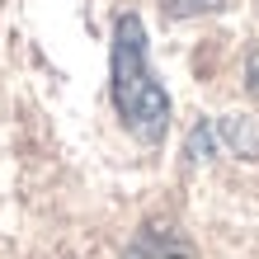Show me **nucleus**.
Instances as JSON below:
<instances>
[{
	"mask_svg": "<svg viewBox=\"0 0 259 259\" xmlns=\"http://www.w3.org/2000/svg\"><path fill=\"white\" fill-rule=\"evenodd\" d=\"M245 90H250V95L259 99V48L245 57Z\"/></svg>",
	"mask_w": 259,
	"mask_h": 259,
	"instance_id": "obj_6",
	"label": "nucleus"
},
{
	"mask_svg": "<svg viewBox=\"0 0 259 259\" xmlns=\"http://www.w3.org/2000/svg\"><path fill=\"white\" fill-rule=\"evenodd\" d=\"M109 90L113 109L123 118V127L137 142L156 146L170 132V95L151 71L146 57V28L137 14H118L113 19V62H109Z\"/></svg>",
	"mask_w": 259,
	"mask_h": 259,
	"instance_id": "obj_1",
	"label": "nucleus"
},
{
	"mask_svg": "<svg viewBox=\"0 0 259 259\" xmlns=\"http://www.w3.org/2000/svg\"><path fill=\"white\" fill-rule=\"evenodd\" d=\"M207 151H212V127L203 123V127H193V137H189V156H193V160H203Z\"/></svg>",
	"mask_w": 259,
	"mask_h": 259,
	"instance_id": "obj_5",
	"label": "nucleus"
},
{
	"mask_svg": "<svg viewBox=\"0 0 259 259\" xmlns=\"http://www.w3.org/2000/svg\"><path fill=\"white\" fill-rule=\"evenodd\" d=\"M127 259H198L193 245L179 231H170V226H146L142 236H137V245L127 250Z\"/></svg>",
	"mask_w": 259,
	"mask_h": 259,
	"instance_id": "obj_2",
	"label": "nucleus"
},
{
	"mask_svg": "<svg viewBox=\"0 0 259 259\" xmlns=\"http://www.w3.org/2000/svg\"><path fill=\"white\" fill-rule=\"evenodd\" d=\"M222 0H160V10L170 19H189V14H203V10H217Z\"/></svg>",
	"mask_w": 259,
	"mask_h": 259,
	"instance_id": "obj_4",
	"label": "nucleus"
},
{
	"mask_svg": "<svg viewBox=\"0 0 259 259\" xmlns=\"http://www.w3.org/2000/svg\"><path fill=\"white\" fill-rule=\"evenodd\" d=\"M222 137L240 160H259V127L250 118H222Z\"/></svg>",
	"mask_w": 259,
	"mask_h": 259,
	"instance_id": "obj_3",
	"label": "nucleus"
}]
</instances>
